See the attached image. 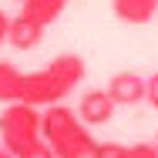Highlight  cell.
<instances>
[{
  "label": "cell",
  "instance_id": "8992f818",
  "mask_svg": "<svg viewBox=\"0 0 158 158\" xmlns=\"http://www.w3.org/2000/svg\"><path fill=\"white\" fill-rule=\"evenodd\" d=\"M108 94L114 98V104H138L145 101V77L135 74V71H118L111 81H108Z\"/></svg>",
  "mask_w": 158,
  "mask_h": 158
},
{
  "label": "cell",
  "instance_id": "30bf717a",
  "mask_svg": "<svg viewBox=\"0 0 158 158\" xmlns=\"http://www.w3.org/2000/svg\"><path fill=\"white\" fill-rule=\"evenodd\" d=\"M91 158H128V145H118V141H98Z\"/></svg>",
  "mask_w": 158,
  "mask_h": 158
},
{
  "label": "cell",
  "instance_id": "e0dca14e",
  "mask_svg": "<svg viewBox=\"0 0 158 158\" xmlns=\"http://www.w3.org/2000/svg\"><path fill=\"white\" fill-rule=\"evenodd\" d=\"M20 3H24V0H20Z\"/></svg>",
  "mask_w": 158,
  "mask_h": 158
},
{
  "label": "cell",
  "instance_id": "6da1fadb",
  "mask_svg": "<svg viewBox=\"0 0 158 158\" xmlns=\"http://www.w3.org/2000/svg\"><path fill=\"white\" fill-rule=\"evenodd\" d=\"M84 74H88L84 57L61 54V57H54L47 67L31 71V74L24 77V94H20V101H27L34 108H40V104H44V108H47V104H61L64 98L84 81Z\"/></svg>",
  "mask_w": 158,
  "mask_h": 158
},
{
  "label": "cell",
  "instance_id": "277c9868",
  "mask_svg": "<svg viewBox=\"0 0 158 158\" xmlns=\"http://www.w3.org/2000/svg\"><path fill=\"white\" fill-rule=\"evenodd\" d=\"M114 111H118V104H114V98L108 94V88L104 91H84L81 101H77V118L84 121L88 128H101L108 125L111 118H114Z\"/></svg>",
  "mask_w": 158,
  "mask_h": 158
},
{
  "label": "cell",
  "instance_id": "3957f363",
  "mask_svg": "<svg viewBox=\"0 0 158 158\" xmlns=\"http://www.w3.org/2000/svg\"><path fill=\"white\" fill-rule=\"evenodd\" d=\"M34 141H40V111L27 101H14L0 111V145L14 155H24Z\"/></svg>",
  "mask_w": 158,
  "mask_h": 158
},
{
  "label": "cell",
  "instance_id": "5bb4252c",
  "mask_svg": "<svg viewBox=\"0 0 158 158\" xmlns=\"http://www.w3.org/2000/svg\"><path fill=\"white\" fill-rule=\"evenodd\" d=\"M7 34H10V17H7L3 10H0V47L7 44Z\"/></svg>",
  "mask_w": 158,
  "mask_h": 158
},
{
  "label": "cell",
  "instance_id": "9c48e42d",
  "mask_svg": "<svg viewBox=\"0 0 158 158\" xmlns=\"http://www.w3.org/2000/svg\"><path fill=\"white\" fill-rule=\"evenodd\" d=\"M64 7H67V0H24L20 10H24L27 17H34L37 24L47 27V24H54V20L64 14Z\"/></svg>",
  "mask_w": 158,
  "mask_h": 158
},
{
  "label": "cell",
  "instance_id": "8fae6325",
  "mask_svg": "<svg viewBox=\"0 0 158 158\" xmlns=\"http://www.w3.org/2000/svg\"><path fill=\"white\" fill-rule=\"evenodd\" d=\"M128 158H158L155 141H135V145H128Z\"/></svg>",
  "mask_w": 158,
  "mask_h": 158
},
{
  "label": "cell",
  "instance_id": "7a4b0ae2",
  "mask_svg": "<svg viewBox=\"0 0 158 158\" xmlns=\"http://www.w3.org/2000/svg\"><path fill=\"white\" fill-rule=\"evenodd\" d=\"M40 138L54 148L57 158H91L94 135L67 104H47L40 111Z\"/></svg>",
  "mask_w": 158,
  "mask_h": 158
},
{
  "label": "cell",
  "instance_id": "2e32d148",
  "mask_svg": "<svg viewBox=\"0 0 158 158\" xmlns=\"http://www.w3.org/2000/svg\"><path fill=\"white\" fill-rule=\"evenodd\" d=\"M155 148H158V135H155Z\"/></svg>",
  "mask_w": 158,
  "mask_h": 158
},
{
  "label": "cell",
  "instance_id": "ba28073f",
  "mask_svg": "<svg viewBox=\"0 0 158 158\" xmlns=\"http://www.w3.org/2000/svg\"><path fill=\"white\" fill-rule=\"evenodd\" d=\"M24 71L14 61H0V104H14L24 94Z\"/></svg>",
  "mask_w": 158,
  "mask_h": 158
},
{
  "label": "cell",
  "instance_id": "52a82bcc",
  "mask_svg": "<svg viewBox=\"0 0 158 158\" xmlns=\"http://www.w3.org/2000/svg\"><path fill=\"white\" fill-rule=\"evenodd\" d=\"M111 10L121 24H148L158 14V0H111Z\"/></svg>",
  "mask_w": 158,
  "mask_h": 158
},
{
  "label": "cell",
  "instance_id": "5b68a950",
  "mask_svg": "<svg viewBox=\"0 0 158 158\" xmlns=\"http://www.w3.org/2000/svg\"><path fill=\"white\" fill-rule=\"evenodd\" d=\"M44 24H37L34 17H27L24 10L17 14V17H10V34H7V44L10 47H17V51H31L37 47L40 40H44Z\"/></svg>",
  "mask_w": 158,
  "mask_h": 158
},
{
  "label": "cell",
  "instance_id": "4fadbf2b",
  "mask_svg": "<svg viewBox=\"0 0 158 158\" xmlns=\"http://www.w3.org/2000/svg\"><path fill=\"white\" fill-rule=\"evenodd\" d=\"M145 101L158 111V71L152 74V77H145Z\"/></svg>",
  "mask_w": 158,
  "mask_h": 158
},
{
  "label": "cell",
  "instance_id": "9a60e30c",
  "mask_svg": "<svg viewBox=\"0 0 158 158\" xmlns=\"http://www.w3.org/2000/svg\"><path fill=\"white\" fill-rule=\"evenodd\" d=\"M0 158H17V155H14V152H7V148L0 145Z\"/></svg>",
  "mask_w": 158,
  "mask_h": 158
},
{
  "label": "cell",
  "instance_id": "7c38bea8",
  "mask_svg": "<svg viewBox=\"0 0 158 158\" xmlns=\"http://www.w3.org/2000/svg\"><path fill=\"white\" fill-rule=\"evenodd\" d=\"M17 158H57V155H54V148H51V145L40 138V141H34L31 148H27L24 155H17Z\"/></svg>",
  "mask_w": 158,
  "mask_h": 158
}]
</instances>
